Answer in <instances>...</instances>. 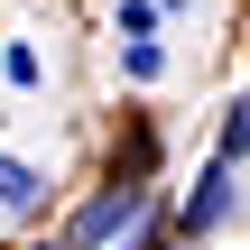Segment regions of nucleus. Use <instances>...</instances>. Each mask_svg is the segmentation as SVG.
<instances>
[{"instance_id": "f257e3e1", "label": "nucleus", "mask_w": 250, "mask_h": 250, "mask_svg": "<svg viewBox=\"0 0 250 250\" xmlns=\"http://www.w3.org/2000/svg\"><path fill=\"white\" fill-rule=\"evenodd\" d=\"M139 223H148V186H111L102 204H83V213H74L65 250H102V241H121V232H139Z\"/></svg>"}, {"instance_id": "f03ea898", "label": "nucleus", "mask_w": 250, "mask_h": 250, "mask_svg": "<svg viewBox=\"0 0 250 250\" xmlns=\"http://www.w3.org/2000/svg\"><path fill=\"white\" fill-rule=\"evenodd\" d=\"M176 223H186V241H204V232H223V223H232V167H223V158L195 176V195L176 204Z\"/></svg>"}, {"instance_id": "7ed1b4c3", "label": "nucleus", "mask_w": 250, "mask_h": 250, "mask_svg": "<svg viewBox=\"0 0 250 250\" xmlns=\"http://www.w3.org/2000/svg\"><path fill=\"white\" fill-rule=\"evenodd\" d=\"M37 204H46V176L28 158H0V213H37Z\"/></svg>"}, {"instance_id": "20e7f679", "label": "nucleus", "mask_w": 250, "mask_h": 250, "mask_svg": "<svg viewBox=\"0 0 250 250\" xmlns=\"http://www.w3.org/2000/svg\"><path fill=\"white\" fill-rule=\"evenodd\" d=\"M213 158H223V167H241V158H250V93L223 111V148H213Z\"/></svg>"}, {"instance_id": "39448f33", "label": "nucleus", "mask_w": 250, "mask_h": 250, "mask_svg": "<svg viewBox=\"0 0 250 250\" xmlns=\"http://www.w3.org/2000/svg\"><path fill=\"white\" fill-rule=\"evenodd\" d=\"M111 28H121V37H148V28H158V0H121Z\"/></svg>"}, {"instance_id": "423d86ee", "label": "nucleus", "mask_w": 250, "mask_h": 250, "mask_svg": "<svg viewBox=\"0 0 250 250\" xmlns=\"http://www.w3.org/2000/svg\"><path fill=\"white\" fill-rule=\"evenodd\" d=\"M0 74H9V83H19V93H28V83H37V74H46V65H37V46H9V56H0Z\"/></svg>"}, {"instance_id": "0eeeda50", "label": "nucleus", "mask_w": 250, "mask_h": 250, "mask_svg": "<svg viewBox=\"0 0 250 250\" xmlns=\"http://www.w3.org/2000/svg\"><path fill=\"white\" fill-rule=\"evenodd\" d=\"M121 65H130V74H139V83H158V65H167V56H158V46H148V37H130V56H121Z\"/></svg>"}]
</instances>
